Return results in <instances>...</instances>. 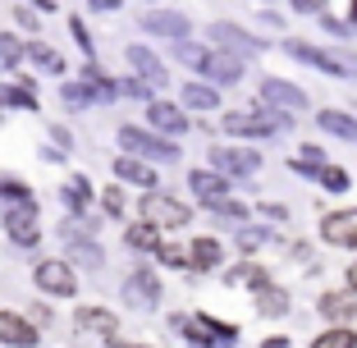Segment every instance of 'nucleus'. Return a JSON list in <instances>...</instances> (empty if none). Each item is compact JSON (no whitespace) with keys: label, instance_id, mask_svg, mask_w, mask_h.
Here are the masks:
<instances>
[{"label":"nucleus","instance_id":"obj_1","mask_svg":"<svg viewBox=\"0 0 357 348\" xmlns=\"http://www.w3.org/2000/svg\"><path fill=\"white\" fill-rule=\"evenodd\" d=\"M225 128L238 137H271L280 128H289V115H280L275 106H261V110H234L225 115Z\"/></svg>","mask_w":357,"mask_h":348},{"label":"nucleus","instance_id":"obj_2","mask_svg":"<svg viewBox=\"0 0 357 348\" xmlns=\"http://www.w3.org/2000/svg\"><path fill=\"white\" fill-rule=\"evenodd\" d=\"M119 142H124V151L128 156H147V160H178V147L174 142H160L156 133H147V128H133V124H124L119 128Z\"/></svg>","mask_w":357,"mask_h":348},{"label":"nucleus","instance_id":"obj_3","mask_svg":"<svg viewBox=\"0 0 357 348\" xmlns=\"http://www.w3.org/2000/svg\"><path fill=\"white\" fill-rule=\"evenodd\" d=\"M32 280H37V289L42 294H51V298H74L78 294V275H74V266L69 262H37V271H32Z\"/></svg>","mask_w":357,"mask_h":348},{"label":"nucleus","instance_id":"obj_4","mask_svg":"<svg viewBox=\"0 0 357 348\" xmlns=\"http://www.w3.org/2000/svg\"><path fill=\"white\" fill-rule=\"evenodd\" d=\"M142 220H151L156 229H178V225H188V206L178 197H165V192H151L142 197Z\"/></svg>","mask_w":357,"mask_h":348},{"label":"nucleus","instance_id":"obj_5","mask_svg":"<svg viewBox=\"0 0 357 348\" xmlns=\"http://www.w3.org/2000/svg\"><path fill=\"white\" fill-rule=\"evenodd\" d=\"M5 234H10L19 248H37L42 243V220H37V206L32 202H19L5 211Z\"/></svg>","mask_w":357,"mask_h":348},{"label":"nucleus","instance_id":"obj_6","mask_svg":"<svg viewBox=\"0 0 357 348\" xmlns=\"http://www.w3.org/2000/svg\"><path fill=\"white\" fill-rule=\"evenodd\" d=\"M124 298H128V307H142V312H151V307L160 303V280L151 271H133L124 280Z\"/></svg>","mask_w":357,"mask_h":348},{"label":"nucleus","instance_id":"obj_7","mask_svg":"<svg viewBox=\"0 0 357 348\" xmlns=\"http://www.w3.org/2000/svg\"><path fill=\"white\" fill-rule=\"evenodd\" d=\"M211 160H215L220 174H257V169H261V156H257L252 147H215Z\"/></svg>","mask_w":357,"mask_h":348},{"label":"nucleus","instance_id":"obj_8","mask_svg":"<svg viewBox=\"0 0 357 348\" xmlns=\"http://www.w3.org/2000/svg\"><path fill=\"white\" fill-rule=\"evenodd\" d=\"M37 326H32L28 317H19V312H0V344L10 348H37Z\"/></svg>","mask_w":357,"mask_h":348},{"label":"nucleus","instance_id":"obj_9","mask_svg":"<svg viewBox=\"0 0 357 348\" xmlns=\"http://www.w3.org/2000/svg\"><path fill=\"white\" fill-rule=\"evenodd\" d=\"M321 239L335 248H357V211H330L321 220Z\"/></svg>","mask_w":357,"mask_h":348},{"label":"nucleus","instance_id":"obj_10","mask_svg":"<svg viewBox=\"0 0 357 348\" xmlns=\"http://www.w3.org/2000/svg\"><path fill=\"white\" fill-rule=\"evenodd\" d=\"M124 60H128V69H133V74L142 78L147 87H165V64H160L156 55L147 51V46H128Z\"/></svg>","mask_w":357,"mask_h":348},{"label":"nucleus","instance_id":"obj_11","mask_svg":"<svg viewBox=\"0 0 357 348\" xmlns=\"http://www.w3.org/2000/svg\"><path fill=\"white\" fill-rule=\"evenodd\" d=\"M142 28L147 32H156V37H169V42H183L188 37V19L183 14H174V10H151V14H142Z\"/></svg>","mask_w":357,"mask_h":348},{"label":"nucleus","instance_id":"obj_12","mask_svg":"<svg viewBox=\"0 0 357 348\" xmlns=\"http://www.w3.org/2000/svg\"><path fill=\"white\" fill-rule=\"evenodd\" d=\"M211 37H215L225 51H234V55H261L266 51L261 37H248V32H238L234 23H215V28H211Z\"/></svg>","mask_w":357,"mask_h":348},{"label":"nucleus","instance_id":"obj_13","mask_svg":"<svg viewBox=\"0 0 357 348\" xmlns=\"http://www.w3.org/2000/svg\"><path fill=\"white\" fill-rule=\"evenodd\" d=\"M261 101H266V106H280V110H303L307 106L303 87L284 83V78H266V83H261Z\"/></svg>","mask_w":357,"mask_h":348},{"label":"nucleus","instance_id":"obj_14","mask_svg":"<svg viewBox=\"0 0 357 348\" xmlns=\"http://www.w3.org/2000/svg\"><path fill=\"white\" fill-rule=\"evenodd\" d=\"M202 74L215 78V83H238V78H243V60L234 51H211L206 64H202Z\"/></svg>","mask_w":357,"mask_h":348},{"label":"nucleus","instance_id":"obj_15","mask_svg":"<svg viewBox=\"0 0 357 348\" xmlns=\"http://www.w3.org/2000/svg\"><path fill=\"white\" fill-rule=\"evenodd\" d=\"M147 119H151V128H160V133H188V115H183L178 106H169V101H151Z\"/></svg>","mask_w":357,"mask_h":348},{"label":"nucleus","instance_id":"obj_16","mask_svg":"<svg viewBox=\"0 0 357 348\" xmlns=\"http://www.w3.org/2000/svg\"><path fill=\"white\" fill-rule=\"evenodd\" d=\"M115 179H124V183H137V188H156V169L151 165H142L137 156H119L115 160Z\"/></svg>","mask_w":357,"mask_h":348},{"label":"nucleus","instance_id":"obj_17","mask_svg":"<svg viewBox=\"0 0 357 348\" xmlns=\"http://www.w3.org/2000/svg\"><path fill=\"white\" fill-rule=\"evenodd\" d=\"M188 183H192V192H197L202 202L225 197V192H229V179H225L220 169H192V174H188Z\"/></svg>","mask_w":357,"mask_h":348},{"label":"nucleus","instance_id":"obj_18","mask_svg":"<svg viewBox=\"0 0 357 348\" xmlns=\"http://www.w3.org/2000/svg\"><path fill=\"white\" fill-rule=\"evenodd\" d=\"M321 317L335 321V326H348L357 317V298L353 294H326L321 298Z\"/></svg>","mask_w":357,"mask_h":348},{"label":"nucleus","instance_id":"obj_19","mask_svg":"<svg viewBox=\"0 0 357 348\" xmlns=\"http://www.w3.org/2000/svg\"><path fill=\"white\" fill-rule=\"evenodd\" d=\"M316 124L326 128V133L344 137V142H357V119L344 115V110H321V115H316Z\"/></svg>","mask_w":357,"mask_h":348},{"label":"nucleus","instance_id":"obj_20","mask_svg":"<svg viewBox=\"0 0 357 348\" xmlns=\"http://www.w3.org/2000/svg\"><path fill=\"white\" fill-rule=\"evenodd\" d=\"M74 321H78L83 330H96V335H115V326H119L115 312H105V307H83Z\"/></svg>","mask_w":357,"mask_h":348},{"label":"nucleus","instance_id":"obj_21","mask_svg":"<svg viewBox=\"0 0 357 348\" xmlns=\"http://www.w3.org/2000/svg\"><path fill=\"white\" fill-rule=\"evenodd\" d=\"M124 243H128V248H137V252H156V248H160V229H156L151 220H142V225H128Z\"/></svg>","mask_w":357,"mask_h":348},{"label":"nucleus","instance_id":"obj_22","mask_svg":"<svg viewBox=\"0 0 357 348\" xmlns=\"http://www.w3.org/2000/svg\"><path fill=\"white\" fill-rule=\"evenodd\" d=\"M23 55H28L42 74H64V60H60V51H51L46 42H32V46H23Z\"/></svg>","mask_w":357,"mask_h":348},{"label":"nucleus","instance_id":"obj_23","mask_svg":"<svg viewBox=\"0 0 357 348\" xmlns=\"http://www.w3.org/2000/svg\"><path fill=\"white\" fill-rule=\"evenodd\" d=\"M188 252H192L188 266H197V271H215V266H220V243L215 239H197Z\"/></svg>","mask_w":357,"mask_h":348},{"label":"nucleus","instance_id":"obj_24","mask_svg":"<svg viewBox=\"0 0 357 348\" xmlns=\"http://www.w3.org/2000/svg\"><path fill=\"white\" fill-rule=\"evenodd\" d=\"M312 348H357V335L348 326H330L312 339Z\"/></svg>","mask_w":357,"mask_h":348},{"label":"nucleus","instance_id":"obj_25","mask_svg":"<svg viewBox=\"0 0 357 348\" xmlns=\"http://www.w3.org/2000/svg\"><path fill=\"white\" fill-rule=\"evenodd\" d=\"M64 202L74 206V215H83V211H87V202H92V188H87L83 174H74V179L64 183Z\"/></svg>","mask_w":357,"mask_h":348},{"label":"nucleus","instance_id":"obj_26","mask_svg":"<svg viewBox=\"0 0 357 348\" xmlns=\"http://www.w3.org/2000/svg\"><path fill=\"white\" fill-rule=\"evenodd\" d=\"M183 106L211 110V106H220V96H215V87H206V83H188L183 87Z\"/></svg>","mask_w":357,"mask_h":348},{"label":"nucleus","instance_id":"obj_27","mask_svg":"<svg viewBox=\"0 0 357 348\" xmlns=\"http://www.w3.org/2000/svg\"><path fill=\"white\" fill-rule=\"evenodd\" d=\"M23 60V46L14 32H0V69H14V64Z\"/></svg>","mask_w":357,"mask_h":348},{"label":"nucleus","instance_id":"obj_28","mask_svg":"<svg viewBox=\"0 0 357 348\" xmlns=\"http://www.w3.org/2000/svg\"><path fill=\"white\" fill-rule=\"evenodd\" d=\"M202 206H206L211 215H220V220H243V215H248L238 202H229V197H211V202H202Z\"/></svg>","mask_w":357,"mask_h":348},{"label":"nucleus","instance_id":"obj_29","mask_svg":"<svg viewBox=\"0 0 357 348\" xmlns=\"http://www.w3.org/2000/svg\"><path fill=\"white\" fill-rule=\"evenodd\" d=\"M257 298H261V312H266V317H284V312H289V298H284V294H271V285H266Z\"/></svg>","mask_w":357,"mask_h":348},{"label":"nucleus","instance_id":"obj_30","mask_svg":"<svg viewBox=\"0 0 357 348\" xmlns=\"http://www.w3.org/2000/svg\"><path fill=\"white\" fill-rule=\"evenodd\" d=\"M5 106H14V110H37V96H32L28 87H5Z\"/></svg>","mask_w":357,"mask_h":348},{"label":"nucleus","instance_id":"obj_31","mask_svg":"<svg viewBox=\"0 0 357 348\" xmlns=\"http://www.w3.org/2000/svg\"><path fill=\"white\" fill-rule=\"evenodd\" d=\"M206 46H192L188 42V37H183V42H178V60H183V64H192V69H202V64H206Z\"/></svg>","mask_w":357,"mask_h":348},{"label":"nucleus","instance_id":"obj_32","mask_svg":"<svg viewBox=\"0 0 357 348\" xmlns=\"http://www.w3.org/2000/svg\"><path fill=\"white\" fill-rule=\"evenodd\" d=\"M321 183H326L330 192H344V188H348V174H344L339 165H326V169H321Z\"/></svg>","mask_w":357,"mask_h":348},{"label":"nucleus","instance_id":"obj_33","mask_svg":"<svg viewBox=\"0 0 357 348\" xmlns=\"http://www.w3.org/2000/svg\"><path fill=\"white\" fill-rule=\"evenodd\" d=\"M74 252H78V262L101 266V248H96V243H74Z\"/></svg>","mask_w":357,"mask_h":348},{"label":"nucleus","instance_id":"obj_34","mask_svg":"<svg viewBox=\"0 0 357 348\" xmlns=\"http://www.w3.org/2000/svg\"><path fill=\"white\" fill-rule=\"evenodd\" d=\"M69 32H74V42L83 46L87 55H92V37H87V23H83V19H69Z\"/></svg>","mask_w":357,"mask_h":348},{"label":"nucleus","instance_id":"obj_35","mask_svg":"<svg viewBox=\"0 0 357 348\" xmlns=\"http://www.w3.org/2000/svg\"><path fill=\"white\" fill-rule=\"evenodd\" d=\"M101 206H105V211H110V215H119V211H124V192H119V188H105Z\"/></svg>","mask_w":357,"mask_h":348},{"label":"nucleus","instance_id":"obj_36","mask_svg":"<svg viewBox=\"0 0 357 348\" xmlns=\"http://www.w3.org/2000/svg\"><path fill=\"white\" fill-rule=\"evenodd\" d=\"M156 257H160V262H169V266H188L183 248H165V243H160V248H156Z\"/></svg>","mask_w":357,"mask_h":348},{"label":"nucleus","instance_id":"obj_37","mask_svg":"<svg viewBox=\"0 0 357 348\" xmlns=\"http://www.w3.org/2000/svg\"><path fill=\"white\" fill-rule=\"evenodd\" d=\"M0 192H5V197H14V202H28V188H23V183H14V179H0Z\"/></svg>","mask_w":357,"mask_h":348},{"label":"nucleus","instance_id":"obj_38","mask_svg":"<svg viewBox=\"0 0 357 348\" xmlns=\"http://www.w3.org/2000/svg\"><path fill=\"white\" fill-rule=\"evenodd\" d=\"M335 60H339V69H344V78H357V55H348V51H335Z\"/></svg>","mask_w":357,"mask_h":348},{"label":"nucleus","instance_id":"obj_39","mask_svg":"<svg viewBox=\"0 0 357 348\" xmlns=\"http://www.w3.org/2000/svg\"><path fill=\"white\" fill-rule=\"evenodd\" d=\"M294 10H303V14H312V10H326V0H294Z\"/></svg>","mask_w":357,"mask_h":348},{"label":"nucleus","instance_id":"obj_40","mask_svg":"<svg viewBox=\"0 0 357 348\" xmlns=\"http://www.w3.org/2000/svg\"><path fill=\"white\" fill-rule=\"evenodd\" d=\"M261 239H266L261 229H248V234H243V248H257V243H261Z\"/></svg>","mask_w":357,"mask_h":348},{"label":"nucleus","instance_id":"obj_41","mask_svg":"<svg viewBox=\"0 0 357 348\" xmlns=\"http://www.w3.org/2000/svg\"><path fill=\"white\" fill-rule=\"evenodd\" d=\"M92 10H101V14H110V10H119V0H92Z\"/></svg>","mask_w":357,"mask_h":348},{"label":"nucleus","instance_id":"obj_42","mask_svg":"<svg viewBox=\"0 0 357 348\" xmlns=\"http://www.w3.org/2000/svg\"><path fill=\"white\" fill-rule=\"evenodd\" d=\"M348 289H357V262L348 266Z\"/></svg>","mask_w":357,"mask_h":348},{"label":"nucleus","instance_id":"obj_43","mask_svg":"<svg viewBox=\"0 0 357 348\" xmlns=\"http://www.w3.org/2000/svg\"><path fill=\"white\" fill-rule=\"evenodd\" d=\"M32 5H37V10H55V0H32Z\"/></svg>","mask_w":357,"mask_h":348},{"label":"nucleus","instance_id":"obj_44","mask_svg":"<svg viewBox=\"0 0 357 348\" xmlns=\"http://www.w3.org/2000/svg\"><path fill=\"white\" fill-rule=\"evenodd\" d=\"M261 348H284V339H266V344Z\"/></svg>","mask_w":357,"mask_h":348},{"label":"nucleus","instance_id":"obj_45","mask_svg":"<svg viewBox=\"0 0 357 348\" xmlns=\"http://www.w3.org/2000/svg\"><path fill=\"white\" fill-rule=\"evenodd\" d=\"M115 348H142V344H119V339H115Z\"/></svg>","mask_w":357,"mask_h":348},{"label":"nucleus","instance_id":"obj_46","mask_svg":"<svg viewBox=\"0 0 357 348\" xmlns=\"http://www.w3.org/2000/svg\"><path fill=\"white\" fill-rule=\"evenodd\" d=\"M0 106H5V87H0Z\"/></svg>","mask_w":357,"mask_h":348}]
</instances>
